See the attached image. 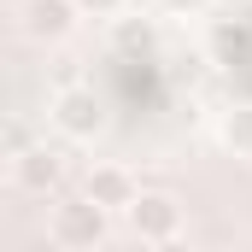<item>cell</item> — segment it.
Wrapping results in <instances>:
<instances>
[{"label":"cell","mask_w":252,"mask_h":252,"mask_svg":"<svg viewBox=\"0 0 252 252\" xmlns=\"http://www.w3.org/2000/svg\"><path fill=\"white\" fill-rule=\"evenodd\" d=\"M106 205H94L88 193H76V199H59L53 205V217H47V235H53V247L64 252H94L106 241Z\"/></svg>","instance_id":"1"},{"label":"cell","mask_w":252,"mask_h":252,"mask_svg":"<svg viewBox=\"0 0 252 252\" xmlns=\"http://www.w3.org/2000/svg\"><path fill=\"white\" fill-rule=\"evenodd\" d=\"M47 118H53V129L64 141H100L106 135V106H100L94 88H53Z\"/></svg>","instance_id":"2"},{"label":"cell","mask_w":252,"mask_h":252,"mask_svg":"<svg viewBox=\"0 0 252 252\" xmlns=\"http://www.w3.org/2000/svg\"><path fill=\"white\" fill-rule=\"evenodd\" d=\"M124 217H129V229H135L147 247H158V241H176V235H182V199H176V193H141Z\"/></svg>","instance_id":"3"},{"label":"cell","mask_w":252,"mask_h":252,"mask_svg":"<svg viewBox=\"0 0 252 252\" xmlns=\"http://www.w3.org/2000/svg\"><path fill=\"white\" fill-rule=\"evenodd\" d=\"M82 193H88L94 205H106V211H129L147 188L135 182V170H129V164H118V158H94V170H88Z\"/></svg>","instance_id":"4"},{"label":"cell","mask_w":252,"mask_h":252,"mask_svg":"<svg viewBox=\"0 0 252 252\" xmlns=\"http://www.w3.org/2000/svg\"><path fill=\"white\" fill-rule=\"evenodd\" d=\"M76 18H82L76 0H24V12H18V24H24L30 41H64L76 30Z\"/></svg>","instance_id":"5"},{"label":"cell","mask_w":252,"mask_h":252,"mask_svg":"<svg viewBox=\"0 0 252 252\" xmlns=\"http://www.w3.org/2000/svg\"><path fill=\"white\" fill-rule=\"evenodd\" d=\"M12 182H18L24 193H53V188L64 182L59 147H47V141H41V147H30L24 158H12Z\"/></svg>","instance_id":"6"},{"label":"cell","mask_w":252,"mask_h":252,"mask_svg":"<svg viewBox=\"0 0 252 252\" xmlns=\"http://www.w3.org/2000/svg\"><path fill=\"white\" fill-rule=\"evenodd\" d=\"M217 141L235 153V158H252V106H235L217 118Z\"/></svg>","instance_id":"7"},{"label":"cell","mask_w":252,"mask_h":252,"mask_svg":"<svg viewBox=\"0 0 252 252\" xmlns=\"http://www.w3.org/2000/svg\"><path fill=\"white\" fill-rule=\"evenodd\" d=\"M30 147H41V141L30 135V124H24V118H12V124H6V158H24Z\"/></svg>","instance_id":"8"},{"label":"cell","mask_w":252,"mask_h":252,"mask_svg":"<svg viewBox=\"0 0 252 252\" xmlns=\"http://www.w3.org/2000/svg\"><path fill=\"white\" fill-rule=\"evenodd\" d=\"M82 6V18H118L124 12V0H76Z\"/></svg>","instance_id":"9"},{"label":"cell","mask_w":252,"mask_h":252,"mask_svg":"<svg viewBox=\"0 0 252 252\" xmlns=\"http://www.w3.org/2000/svg\"><path fill=\"white\" fill-rule=\"evenodd\" d=\"M170 18H188V12H205V0H158Z\"/></svg>","instance_id":"10"},{"label":"cell","mask_w":252,"mask_h":252,"mask_svg":"<svg viewBox=\"0 0 252 252\" xmlns=\"http://www.w3.org/2000/svg\"><path fill=\"white\" fill-rule=\"evenodd\" d=\"M153 252H199V247H193L188 235H176V241H158V247H153Z\"/></svg>","instance_id":"11"}]
</instances>
